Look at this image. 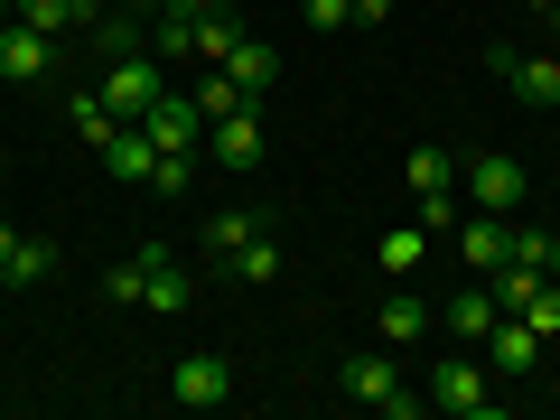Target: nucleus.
Instances as JSON below:
<instances>
[{"mask_svg": "<svg viewBox=\"0 0 560 420\" xmlns=\"http://www.w3.org/2000/svg\"><path fill=\"white\" fill-rule=\"evenodd\" d=\"M140 271H150V300H140V308H160V318H178V308L197 300V280H187V261L168 253V243H140Z\"/></svg>", "mask_w": 560, "mask_h": 420, "instance_id": "13", "label": "nucleus"}, {"mask_svg": "<svg viewBox=\"0 0 560 420\" xmlns=\"http://www.w3.org/2000/svg\"><path fill=\"white\" fill-rule=\"evenodd\" d=\"M486 75H495L514 103H533V113H551V103H560V57H523V47L495 38V47H486Z\"/></svg>", "mask_w": 560, "mask_h": 420, "instance_id": "4", "label": "nucleus"}, {"mask_svg": "<svg viewBox=\"0 0 560 420\" xmlns=\"http://www.w3.org/2000/svg\"><path fill=\"white\" fill-rule=\"evenodd\" d=\"M374 20H393V0H355V28H374Z\"/></svg>", "mask_w": 560, "mask_h": 420, "instance_id": "29", "label": "nucleus"}, {"mask_svg": "<svg viewBox=\"0 0 560 420\" xmlns=\"http://www.w3.org/2000/svg\"><path fill=\"white\" fill-rule=\"evenodd\" d=\"M495 318H504V308H495V290H486L477 271H467V290H458V300L440 308V327H448V337H458V346H477V337H486V327H495Z\"/></svg>", "mask_w": 560, "mask_h": 420, "instance_id": "16", "label": "nucleus"}, {"mask_svg": "<svg viewBox=\"0 0 560 420\" xmlns=\"http://www.w3.org/2000/svg\"><path fill=\"white\" fill-rule=\"evenodd\" d=\"M197 168H206V160H160V178H150V187H160V197H187V178H197Z\"/></svg>", "mask_w": 560, "mask_h": 420, "instance_id": "28", "label": "nucleus"}, {"mask_svg": "<svg viewBox=\"0 0 560 420\" xmlns=\"http://www.w3.org/2000/svg\"><path fill=\"white\" fill-rule=\"evenodd\" d=\"M541 271H551V280H560V234H551V261H541Z\"/></svg>", "mask_w": 560, "mask_h": 420, "instance_id": "30", "label": "nucleus"}, {"mask_svg": "<svg viewBox=\"0 0 560 420\" xmlns=\"http://www.w3.org/2000/svg\"><path fill=\"white\" fill-rule=\"evenodd\" d=\"M224 271H234V280H253V290H271V280H280V243H261V234H253L234 261H224Z\"/></svg>", "mask_w": 560, "mask_h": 420, "instance_id": "24", "label": "nucleus"}, {"mask_svg": "<svg viewBox=\"0 0 560 420\" xmlns=\"http://www.w3.org/2000/svg\"><path fill=\"white\" fill-rule=\"evenodd\" d=\"M420 253H430V224H420V215H411V224H393V234L374 243V261H383V280H411V271H420Z\"/></svg>", "mask_w": 560, "mask_h": 420, "instance_id": "19", "label": "nucleus"}, {"mask_svg": "<svg viewBox=\"0 0 560 420\" xmlns=\"http://www.w3.org/2000/svg\"><path fill=\"white\" fill-rule=\"evenodd\" d=\"M160 94H168V75H160V57H150V47H140V57H121V66H103V103H113L121 121H140Z\"/></svg>", "mask_w": 560, "mask_h": 420, "instance_id": "7", "label": "nucleus"}, {"mask_svg": "<svg viewBox=\"0 0 560 420\" xmlns=\"http://www.w3.org/2000/svg\"><path fill=\"white\" fill-rule=\"evenodd\" d=\"M140 131L160 140V160H197V150H206V113H197V94H160L150 113H140Z\"/></svg>", "mask_w": 560, "mask_h": 420, "instance_id": "6", "label": "nucleus"}, {"mask_svg": "<svg viewBox=\"0 0 560 420\" xmlns=\"http://www.w3.org/2000/svg\"><path fill=\"white\" fill-rule=\"evenodd\" d=\"M430 318H440V308L420 300L411 280H393V290H383V308H374V337H383V346H420V337H430Z\"/></svg>", "mask_w": 560, "mask_h": 420, "instance_id": "11", "label": "nucleus"}, {"mask_svg": "<svg viewBox=\"0 0 560 420\" xmlns=\"http://www.w3.org/2000/svg\"><path fill=\"white\" fill-rule=\"evenodd\" d=\"M533 10H541V20H560V0H533Z\"/></svg>", "mask_w": 560, "mask_h": 420, "instance_id": "31", "label": "nucleus"}, {"mask_svg": "<svg viewBox=\"0 0 560 420\" xmlns=\"http://www.w3.org/2000/svg\"><path fill=\"white\" fill-rule=\"evenodd\" d=\"M224 75H234L243 84V94H271V84H280V57H271V47H261V38H234V57H224Z\"/></svg>", "mask_w": 560, "mask_h": 420, "instance_id": "20", "label": "nucleus"}, {"mask_svg": "<svg viewBox=\"0 0 560 420\" xmlns=\"http://www.w3.org/2000/svg\"><path fill=\"white\" fill-rule=\"evenodd\" d=\"M103 168H113L121 187H150V178H160V140L140 131V121H121V131L103 140Z\"/></svg>", "mask_w": 560, "mask_h": 420, "instance_id": "14", "label": "nucleus"}, {"mask_svg": "<svg viewBox=\"0 0 560 420\" xmlns=\"http://www.w3.org/2000/svg\"><path fill=\"white\" fill-rule=\"evenodd\" d=\"M66 121H75V140H94V150H103V140L121 131V113H113L103 94H75V103H66Z\"/></svg>", "mask_w": 560, "mask_h": 420, "instance_id": "22", "label": "nucleus"}, {"mask_svg": "<svg viewBox=\"0 0 560 420\" xmlns=\"http://www.w3.org/2000/svg\"><path fill=\"white\" fill-rule=\"evenodd\" d=\"M0 168H10V150H0Z\"/></svg>", "mask_w": 560, "mask_h": 420, "instance_id": "33", "label": "nucleus"}, {"mask_svg": "<svg viewBox=\"0 0 560 420\" xmlns=\"http://www.w3.org/2000/svg\"><path fill=\"white\" fill-rule=\"evenodd\" d=\"M458 187L467 206H486V215H523V160H504V150H486V160H458Z\"/></svg>", "mask_w": 560, "mask_h": 420, "instance_id": "5", "label": "nucleus"}, {"mask_svg": "<svg viewBox=\"0 0 560 420\" xmlns=\"http://www.w3.org/2000/svg\"><path fill=\"white\" fill-rule=\"evenodd\" d=\"M346 393H355L364 411L420 420V393H401V364H393V346H355V355H346Z\"/></svg>", "mask_w": 560, "mask_h": 420, "instance_id": "3", "label": "nucleus"}, {"mask_svg": "<svg viewBox=\"0 0 560 420\" xmlns=\"http://www.w3.org/2000/svg\"><path fill=\"white\" fill-rule=\"evenodd\" d=\"M206 160H215V168H253V160H261V103L206 121Z\"/></svg>", "mask_w": 560, "mask_h": 420, "instance_id": "10", "label": "nucleus"}, {"mask_svg": "<svg viewBox=\"0 0 560 420\" xmlns=\"http://www.w3.org/2000/svg\"><path fill=\"white\" fill-rule=\"evenodd\" d=\"M430 411L495 420V374H486V355H440V364H430Z\"/></svg>", "mask_w": 560, "mask_h": 420, "instance_id": "2", "label": "nucleus"}, {"mask_svg": "<svg viewBox=\"0 0 560 420\" xmlns=\"http://www.w3.org/2000/svg\"><path fill=\"white\" fill-rule=\"evenodd\" d=\"M401 187H411V206H420V224H430V234H448V224H458V160H448L440 140H420L411 160H401Z\"/></svg>", "mask_w": 560, "mask_h": 420, "instance_id": "1", "label": "nucleus"}, {"mask_svg": "<svg viewBox=\"0 0 560 420\" xmlns=\"http://www.w3.org/2000/svg\"><path fill=\"white\" fill-rule=\"evenodd\" d=\"M103 300H113V308H140V300H150V271H140V253L103 271Z\"/></svg>", "mask_w": 560, "mask_h": 420, "instance_id": "25", "label": "nucleus"}, {"mask_svg": "<svg viewBox=\"0 0 560 420\" xmlns=\"http://www.w3.org/2000/svg\"><path fill=\"white\" fill-rule=\"evenodd\" d=\"M308 28H355V0H300Z\"/></svg>", "mask_w": 560, "mask_h": 420, "instance_id": "27", "label": "nucleus"}, {"mask_svg": "<svg viewBox=\"0 0 560 420\" xmlns=\"http://www.w3.org/2000/svg\"><path fill=\"white\" fill-rule=\"evenodd\" d=\"M514 318H523V327H533V337H541V346H551V337H560V280H541V290H533V300H523V308H514Z\"/></svg>", "mask_w": 560, "mask_h": 420, "instance_id": "26", "label": "nucleus"}, {"mask_svg": "<svg viewBox=\"0 0 560 420\" xmlns=\"http://www.w3.org/2000/svg\"><path fill=\"white\" fill-rule=\"evenodd\" d=\"M47 66H57V38H38L28 20L0 28V84H47Z\"/></svg>", "mask_w": 560, "mask_h": 420, "instance_id": "12", "label": "nucleus"}, {"mask_svg": "<svg viewBox=\"0 0 560 420\" xmlns=\"http://www.w3.org/2000/svg\"><path fill=\"white\" fill-rule=\"evenodd\" d=\"M0 280H10V290H38V280H57V243H28L20 224H0Z\"/></svg>", "mask_w": 560, "mask_h": 420, "instance_id": "15", "label": "nucleus"}, {"mask_svg": "<svg viewBox=\"0 0 560 420\" xmlns=\"http://www.w3.org/2000/svg\"><path fill=\"white\" fill-rule=\"evenodd\" d=\"M0 28H10V0H0Z\"/></svg>", "mask_w": 560, "mask_h": 420, "instance_id": "32", "label": "nucleus"}, {"mask_svg": "<svg viewBox=\"0 0 560 420\" xmlns=\"http://www.w3.org/2000/svg\"><path fill=\"white\" fill-rule=\"evenodd\" d=\"M253 234H261V215H253V206H224V215H206V261H234Z\"/></svg>", "mask_w": 560, "mask_h": 420, "instance_id": "21", "label": "nucleus"}, {"mask_svg": "<svg viewBox=\"0 0 560 420\" xmlns=\"http://www.w3.org/2000/svg\"><path fill=\"white\" fill-rule=\"evenodd\" d=\"M168 393H178L187 411H215V401H234V364L224 355H178L168 364Z\"/></svg>", "mask_w": 560, "mask_h": 420, "instance_id": "9", "label": "nucleus"}, {"mask_svg": "<svg viewBox=\"0 0 560 420\" xmlns=\"http://www.w3.org/2000/svg\"><path fill=\"white\" fill-rule=\"evenodd\" d=\"M477 355H486V374H495V383H523V374H541V337H533L523 318H495V327L477 337Z\"/></svg>", "mask_w": 560, "mask_h": 420, "instance_id": "8", "label": "nucleus"}, {"mask_svg": "<svg viewBox=\"0 0 560 420\" xmlns=\"http://www.w3.org/2000/svg\"><path fill=\"white\" fill-rule=\"evenodd\" d=\"M84 38H94V57H103V66H121V57H140V47H150V10L131 0V10H113V20H94Z\"/></svg>", "mask_w": 560, "mask_h": 420, "instance_id": "17", "label": "nucleus"}, {"mask_svg": "<svg viewBox=\"0 0 560 420\" xmlns=\"http://www.w3.org/2000/svg\"><path fill=\"white\" fill-rule=\"evenodd\" d=\"M10 20H28L38 38H75V28H94L103 10L94 0H10Z\"/></svg>", "mask_w": 560, "mask_h": 420, "instance_id": "18", "label": "nucleus"}, {"mask_svg": "<svg viewBox=\"0 0 560 420\" xmlns=\"http://www.w3.org/2000/svg\"><path fill=\"white\" fill-rule=\"evenodd\" d=\"M243 103H253V94H243V84L224 75V66H206V84H197V113H206V121H224V113H243Z\"/></svg>", "mask_w": 560, "mask_h": 420, "instance_id": "23", "label": "nucleus"}]
</instances>
